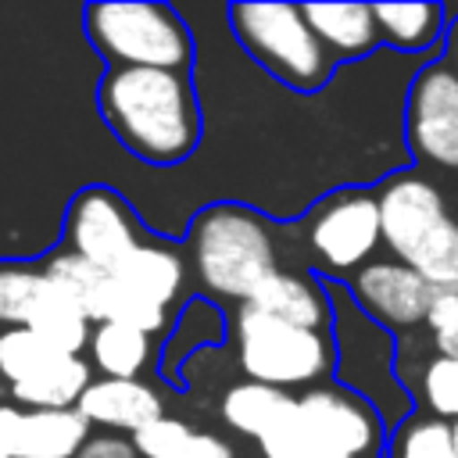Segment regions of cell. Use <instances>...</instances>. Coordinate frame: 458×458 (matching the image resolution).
<instances>
[{
  "label": "cell",
  "mask_w": 458,
  "mask_h": 458,
  "mask_svg": "<svg viewBox=\"0 0 458 458\" xmlns=\"http://www.w3.org/2000/svg\"><path fill=\"white\" fill-rule=\"evenodd\" d=\"M272 318H283V322H293V326H304V329H326L333 322V304H329V290L311 279V276H301V272H286V268H276L268 272L254 290L250 297L243 301Z\"/></svg>",
  "instance_id": "15"
},
{
  "label": "cell",
  "mask_w": 458,
  "mask_h": 458,
  "mask_svg": "<svg viewBox=\"0 0 458 458\" xmlns=\"http://www.w3.org/2000/svg\"><path fill=\"white\" fill-rule=\"evenodd\" d=\"M311 254L329 272H358L379 247V204L369 190L329 193L308 225Z\"/></svg>",
  "instance_id": "11"
},
{
  "label": "cell",
  "mask_w": 458,
  "mask_h": 458,
  "mask_svg": "<svg viewBox=\"0 0 458 458\" xmlns=\"http://www.w3.org/2000/svg\"><path fill=\"white\" fill-rule=\"evenodd\" d=\"M347 293L365 311L369 322L386 329H408L426 318V308L437 290L408 265L386 258V261H365L358 272H351Z\"/></svg>",
  "instance_id": "12"
},
{
  "label": "cell",
  "mask_w": 458,
  "mask_h": 458,
  "mask_svg": "<svg viewBox=\"0 0 458 458\" xmlns=\"http://www.w3.org/2000/svg\"><path fill=\"white\" fill-rule=\"evenodd\" d=\"M143 240L147 236L140 218L114 190L86 186L72 197L64 215V250L86 258L104 272H114Z\"/></svg>",
  "instance_id": "9"
},
{
  "label": "cell",
  "mask_w": 458,
  "mask_h": 458,
  "mask_svg": "<svg viewBox=\"0 0 458 458\" xmlns=\"http://www.w3.org/2000/svg\"><path fill=\"white\" fill-rule=\"evenodd\" d=\"M422 401L433 411V419H458V358L437 354L422 369Z\"/></svg>",
  "instance_id": "26"
},
{
  "label": "cell",
  "mask_w": 458,
  "mask_h": 458,
  "mask_svg": "<svg viewBox=\"0 0 458 458\" xmlns=\"http://www.w3.org/2000/svg\"><path fill=\"white\" fill-rule=\"evenodd\" d=\"M0 379L21 408H75L93 369L82 354H64L25 326H11L0 333Z\"/></svg>",
  "instance_id": "7"
},
{
  "label": "cell",
  "mask_w": 458,
  "mask_h": 458,
  "mask_svg": "<svg viewBox=\"0 0 458 458\" xmlns=\"http://www.w3.org/2000/svg\"><path fill=\"white\" fill-rule=\"evenodd\" d=\"M404 136L415 157L458 172V75L447 61L415 72L404 100Z\"/></svg>",
  "instance_id": "10"
},
{
  "label": "cell",
  "mask_w": 458,
  "mask_h": 458,
  "mask_svg": "<svg viewBox=\"0 0 458 458\" xmlns=\"http://www.w3.org/2000/svg\"><path fill=\"white\" fill-rule=\"evenodd\" d=\"M379 39L401 54H422L444 36V4H372Z\"/></svg>",
  "instance_id": "22"
},
{
  "label": "cell",
  "mask_w": 458,
  "mask_h": 458,
  "mask_svg": "<svg viewBox=\"0 0 458 458\" xmlns=\"http://www.w3.org/2000/svg\"><path fill=\"white\" fill-rule=\"evenodd\" d=\"M229 29L250 61L286 89L315 93L336 72L297 4H229Z\"/></svg>",
  "instance_id": "5"
},
{
  "label": "cell",
  "mask_w": 458,
  "mask_h": 458,
  "mask_svg": "<svg viewBox=\"0 0 458 458\" xmlns=\"http://www.w3.org/2000/svg\"><path fill=\"white\" fill-rule=\"evenodd\" d=\"M114 283L154 301L157 308H172L182 297V283H186V261L179 250H172L168 243H154L143 240L114 272Z\"/></svg>",
  "instance_id": "17"
},
{
  "label": "cell",
  "mask_w": 458,
  "mask_h": 458,
  "mask_svg": "<svg viewBox=\"0 0 458 458\" xmlns=\"http://www.w3.org/2000/svg\"><path fill=\"white\" fill-rule=\"evenodd\" d=\"M394 458H458L451 422L433 415H411L394 433Z\"/></svg>",
  "instance_id": "25"
},
{
  "label": "cell",
  "mask_w": 458,
  "mask_h": 458,
  "mask_svg": "<svg viewBox=\"0 0 458 458\" xmlns=\"http://www.w3.org/2000/svg\"><path fill=\"white\" fill-rule=\"evenodd\" d=\"M43 276L89 318V322H104L107 308H111V293H114V276L89 265L86 258L72 254V250H54L47 261H39Z\"/></svg>",
  "instance_id": "20"
},
{
  "label": "cell",
  "mask_w": 458,
  "mask_h": 458,
  "mask_svg": "<svg viewBox=\"0 0 458 458\" xmlns=\"http://www.w3.org/2000/svg\"><path fill=\"white\" fill-rule=\"evenodd\" d=\"M129 440L140 458H236V447L225 437L172 415L154 419L150 426L136 429Z\"/></svg>",
  "instance_id": "19"
},
{
  "label": "cell",
  "mask_w": 458,
  "mask_h": 458,
  "mask_svg": "<svg viewBox=\"0 0 458 458\" xmlns=\"http://www.w3.org/2000/svg\"><path fill=\"white\" fill-rule=\"evenodd\" d=\"M190 258L211 297L243 304L250 290L279 268L268 222L240 204H211L190 225Z\"/></svg>",
  "instance_id": "3"
},
{
  "label": "cell",
  "mask_w": 458,
  "mask_h": 458,
  "mask_svg": "<svg viewBox=\"0 0 458 458\" xmlns=\"http://www.w3.org/2000/svg\"><path fill=\"white\" fill-rule=\"evenodd\" d=\"M82 25L93 50L111 68L190 72L193 64V36L168 4H147V0L89 4Z\"/></svg>",
  "instance_id": "4"
},
{
  "label": "cell",
  "mask_w": 458,
  "mask_h": 458,
  "mask_svg": "<svg viewBox=\"0 0 458 458\" xmlns=\"http://www.w3.org/2000/svg\"><path fill=\"white\" fill-rule=\"evenodd\" d=\"M75 411L89 422V429L100 426V429H118L122 437H132L136 429H143L165 415V401L143 379L97 376V379H89V386L75 401Z\"/></svg>",
  "instance_id": "14"
},
{
  "label": "cell",
  "mask_w": 458,
  "mask_h": 458,
  "mask_svg": "<svg viewBox=\"0 0 458 458\" xmlns=\"http://www.w3.org/2000/svg\"><path fill=\"white\" fill-rule=\"evenodd\" d=\"M422 326L429 329L437 354L458 358V290H437L426 308Z\"/></svg>",
  "instance_id": "27"
},
{
  "label": "cell",
  "mask_w": 458,
  "mask_h": 458,
  "mask_svg": "<svg viewBox=\"0 0 458 458\" xmlns=\"http://www.w3.org/2000/svg\"><path fill=\"white\" fill-rule=\"evenodd\" d=\"M75 458H140V454H136L129 437H122V433H97V437H89L75 451Z\"/></svg>",
  "instance_id": "28"
},
{
  "label": "cell",
  "mask_w": 458,
  "mask_h": 458,
  "mask_svg": "<svg viewBox=\"0 0 458 458\" xmlns=\"http://www.w3.org/2000/svg\"><path fill=\"white\" fill-rule=\"evenodd\" d=\"M97 104L118 143L147 165H179L200 140V107L190 72L107 68Z\"/></svg>",
  "instance_id": "1"
},
{
  "label": "cell",
  "mask_w": 458,
  "mask_h": 458,
  "mask_svg": "<svg viewBox=\"0 0 458 458\" xmlns=\"http://www.w3.org/2000/svg\"><path fill=\"white\" fill-rule=\"evenodd\" d=\"M451 440H454V454H458V419L451 422Z\"/></svg>",
  "instance_id": "30"
},
{
  "label": "cell",
  "mask_w": 458,
  "mask_h": 458,
  "mask_svg": "<svg viewBox=\"0 0 458 458\" xmlns=\"http://www.w3.org/2000/svg\"><path fill=\"white\" fill-rule=\"evenodd\" d=\"M379 243L394 261L419 272L433 290H458V218L440 186L419 172H401L376 193Z\"/></svg>",
  "instance_id": "2"
},
{
  "label": "cell",
  "mask_w": 458,
  "mask_h": 458,
  "mask_svg": "<svg viewBox=\"0 0 458 458\" xmlns=\"http://www.w3.org/2000/svg\"><path fill=\"white\" fill-rule=\"evenodd\" d=\"M47 276L39 265H14L4 261L0 265V322L11 326H25L29 311L36 308V301L47 293Z\"/></svg>",
  "instance_id": "24"
},
{
  "label": "cell",
  "mask_w": 458,
  "mask_h": 458,
  "mask_svg": "<svg viewBox=\"0 0 458 458\" xmlns=\"http://www.w3.org/2000/svg\"><path fill=\"white\" fill-rule=\"evenodd\" d=\"M89 369H100L107 379H140L154 361V336L125 322H93L89 326Z\"/></svg>",
  "instance_id": "18"
},
{
  "label": "cell",
  "mask_w": 458,
  "mask_h": 458,
  "mask_svg": "<svg viewBox=\"0 0 458 458\" xmlns=\"http://www.w3.org/2000/svg\"><path fill=\"white\" fill-rule=\"evenodd\" d=\"M0 458H7V454H4V451H0Z\"/></svg>",
  "instance_id": "31"
},
{
  "label": "cell",
  "mask_w": 458,
  "mask_h": 458,
  "mask_svg": "<svg viewBox=\"0 0 458 458\" xmlns=\"http://www.w3.org/2000/svg\"><path fill=\"white\" fill-rule=\"evenodd\" d=\"M447 64H451V72L458 75V21L451 25V32H447V57H444Z\"/></svg>",
  "instance_id": "29"
},
{
  "label": "cell",
  "mask_w": 458,
  "mask_h": 458,
  "mask_svg": "<svg viewBox=\"0 0 458 458\" xmlns=\"http://www.w3.org/2000/svg\"><path fill=\"white\" fill-rule=\"evenodd\" d=\"M229 329L236 365L250 383L290 394V386H315L336 361V347L326 333L272 318L250 304H236Z\"/></svg>",
  "instance_id": "6"
},
{
  "label": "cell",
  "mask_w": 458,
  "mask_h": 458,
  "mask_svg": "<svg viewBox=\"0 0 458 458\" xmlns=\"http://www.w3.org/2000/svg\"><path fill=\"white\" fill-rule=\"evenodd\" d=\"M50 283V279H47ZM89 318L50 283L47 286V293L36 301V308L29 311V318H25V329L29 333H36L39 340H47L50 347H57V351H64V354H79L82 347H86V340H89Z\"/></svg>",
  "instance_id": "23"
},
{
  "label": "cell",
  "mask_w": 458,
  "mask_h": 458,
  "mask_svg": "<svg viewBox=\"0 0 458 458\" xmlns=\"http://www.w3.org/2000/svg\"><path fill=\"white\" fill-rule=\"evenodd\" d=\"M311 458H376L386 429L383 415L347 386H308L297 397Z\"/></svg>",
  "instance_id": "8"
},
{
  "label": "cell",
  "mask_w": 458,
  "mask_h": 458,
  "mask_svg": "<svg viewBox=\"0 0 458 458\" xmlns=\"http://www.w3.org/2000/svg\"><path fill=\"white\" fill-rule=\"evenodd\" d=\"M301 11L333 61H358L383 43L369 4H301Z\"/></svg>",
  "instance_id": "16"
},
{
  "label": "cell",
  "mask_w": 458,
  "mask_h": 458,
  "mask_svg": "<svg viewBox=\"0 0 458 458\" xmlns=\"http://www.w3.org/2000/svg\"><path fill=\"white\" fill-rule=\"evenodd\" d=\"M293 404V394L286 390H276V386H265V383H250V379H240L233 383L222 401H218V415L229 429H236L240 437H250L258 440L265 429H272Z\"/></svg>",
  "instance_id": "21"
},
{
  "label": "cell",
  "mask_w": 458,
  "mask_h": 458,
  "mask_svg": "<svg viewBox=\"0 0 458 458\" xmlns=\"http://www.w3.org/2000/svg\"><path fill=\"white\" fill-rule=\"evenodd\" d=\"M93 437L75 408L0 404V451L7 458H75Z\"/></svg>",
  "instance_id": "13"
}]
</instances>
